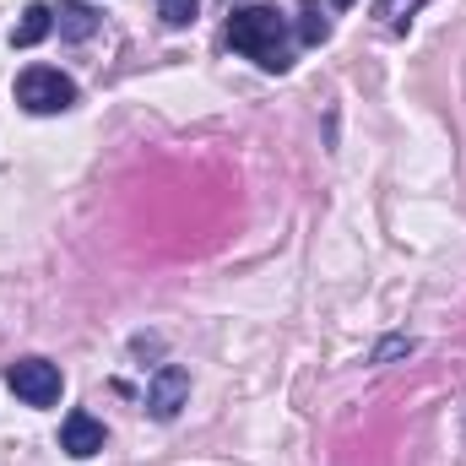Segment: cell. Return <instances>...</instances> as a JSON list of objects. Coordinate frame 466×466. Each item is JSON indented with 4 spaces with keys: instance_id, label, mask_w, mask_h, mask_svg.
Instances as JSON below:
<instances>
[{
    "instance_id": "obj_8",
    "label": "cell",
    "mask_w": 466,
    "mask_h": 466,
    "mask_svg": "<svg viewBox=\"0 0 466 466\" xmlns=\"http://www.w3.org/2000/svg\"><path fill=\"white\" fill-rule=\"evenodd\" d=\"M326 38H331L326 11H320L315 0H304V5H299V44H309V49H315V44H326Z\"/></svg>"
},
{
    "instance_id": "obj_3",
    "label": "cell",
    "mask_w": 466,
    "mask_h": 466,
    "mask_svg": "<svg viewBox=\"0 0 466 466\" xmlns=\"http://www.w3.org/2000/svg\"><path fill=\"white\" fill-rule=\"evenodd\" d=\"M5 385L27 401V407H55L60 401V369L49 363V358H16V363H5Z\"/></svg>"
},
{
    "instance_id": "obj_9",
    "label": "cell",
    "mask_w": 466,
    "mask_h": 466,
    "mask_svg": "<svg viewBox=\"0 0 466 466\" xmlns=\"http://www.w3.org/2000/svg\"><path fill=\"white\" fill-rule=\"evenodd\" d=\"M196 11H201V0H157L163 27H190V22H196Z\"/></svg>"
},
{
    "instance_id": "obj_11",
    "label": "cell",
    "mask_w": 466,
    "mask_h": 466,
    "mask_svg": "<svg viewBox=\"0 0 466 466\" xmlns=\"http://www.w3.org/2000/svg\"><path fill=\"white\" fill-rule=\"evenodd\" d=\"M390 5H396V0H374V11H380V16H385V11H390Z\"/></svg>"
},
{
    "instance_id": "obj_10",
    "label": "cell",
    "mask_w": 466,
    "mask_h": 466,
    "mask_svg": "<svg viewBox=\"0 0 466 466\" xmlns=\"http://www.w3.org/2000/svg\"><path fill=\"white\" fill-rule=\"evenodd\" d=\"M396 352H412V337H390L385 348L374 352V363H385V358H396Z\"/></svg>"
},
{
    "instance_id": "obj_6",
    "label": "cell",
    "mask_w": 466,
    "mask_h": 466,
    "mask_svg": "<svg viewBox=\"0 0 466 466\" xmlns=\"http://www.w3.org/2000/svg\"><path fill=\"white\" fill-rule=\"evenodd\" d=\"M49 27H55V5L33 0V5L22 11V22L11 27V49H33V44H44V38H49Z\"/></svg>"
},
{
    "instance_id": "obj_4",
    "label": "cell",
    "mask_w": 466,
    "mask_h": 466,
    "mask_svg": "<svg viewBox=\"0 0 466 466\" xmlns=\"http://www.w3.org/2000/svg\"><path fill=\"white\" fill-rule=\"evenodd\" d=\"M185 401H190V374H185L179 363H163V369L152 374V385H147V412H152L157 423H168Z\"/></svg>"
},
{
    "instance_id": "obj_12",
    "label": "cell",
    "mask_w": 466,
    "mask_h": 466,
    "mask_svg": "<svg viewBox=\"0 0 466 466\" xmlns=\"http://www.w3.org/2000/svg\"><path fill=\"white\" fill-rule=\"evenodd\" d=\"M337 5H342V11H348V5H352V0H337Z\"/></svg>"
},
{
    "instance_id": "obj_7",
    "label": "cell",
    "mask_w": 466,
    "mask_h": 466,
    "mask_svg": "<svg viewBox=\"0 0 466 466\" xmlns=\"http://www.w3.org/2000/svg\"><path fill=\"white\" fill-rule=\"evenodd\" d=\"M55 27H60V38L82 44V38H93V33H98V11H93V5H82V0H60Z\"/></svg>"
},
{
    "instance_id": "obj_5",
    "label": "cell",
    "mask_w": 466,
    "mask_h": 466,
    "mask_svg": "<svg viewBox=\"0 0 466 466\" xmlns=\"http://www.w3.org/2000/svg\"><path fill=\"white\" fill-rule=\"evenodd\" d=\"M60 451L76 456V461L98 456V451H104V423H98L93 412H71V418L60 423Z\"/></svg>"
},
{
    "instance_id": "obj_1",
    "label": "cell",
    "mask_w": 466,
    "mask_h": 466,
    "mask_svg": "<svg viewBox=\"0 0 466 466\" xmlns=\"http://www.w3.org/2000/svg\"><path fill=\"white\" fill-rule=\"evenodd\" d=\"M228 44L238 55H249L260 71H288L293 66V55H288V22L271 5H238L228 16Z\"/></svg>"
},
{
    "instance_id": "obj_2",
    "label": "cell",
    "mask_w": 466,
    "mask_h": 466,
    "mask_svg": "<svg viewBox=\"0 0 466 466\" xmlns=\"http://www.w3.org/2000/svg\"><path fill=\"white\" fill-rule=\"evenodd\" d=\"M16 104L27 115H60V109L76 104V82L66 71H55V66H27L16 76Z\"/></svg>"
}]
</instances>
